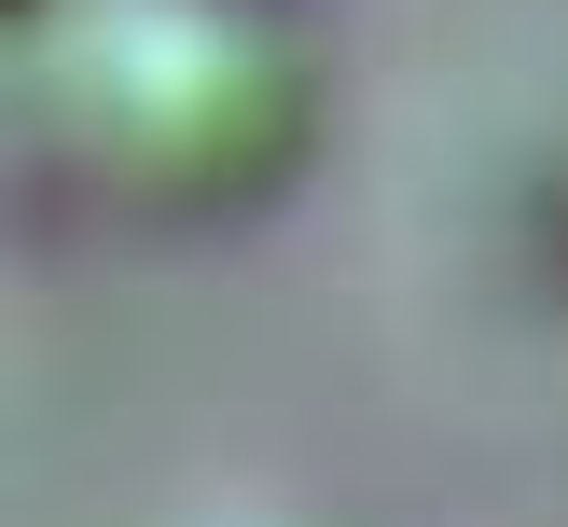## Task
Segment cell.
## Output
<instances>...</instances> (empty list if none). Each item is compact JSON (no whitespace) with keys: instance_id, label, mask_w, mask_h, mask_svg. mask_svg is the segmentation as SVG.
Segmentation results:
<instances>
[{"instance_id":"1","label":"cell","mask_w":568,"mask_h":527,"mask_svg":"<svg viewBox=\"0 0 568 527\" xmlns=\"http://www.w3.org/2000/svg\"><path fill=\"white\" fill-rule=\"evenodd\" d=\"M83 181L139 209H250L305 153V55L250 0H125L70 42L55 70Z\"/></svg>"},{"instance_id":"2","label":"cell","mask_w":568,"mask_h":527,"mask_svg":"<svg viewBox=\"0 0 568 527\" xmlns=\"http://www.w3.org/2000/svg\"><path fill=\"white\" fill-rule=\"evenodd\" d=\"M0 14H14V0H0Z\"/></svg>"}]
</instances>
